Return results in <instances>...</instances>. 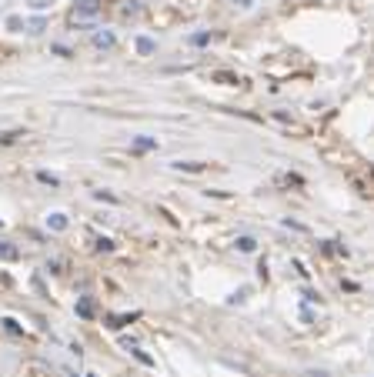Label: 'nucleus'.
Wrapping results in <instances>:
<instances>
[{
    "mask_svg": "<svg viewBox=\"0 0 374 377\" xmlns=\"http://www.w3.org/2000/svg\"><path fill=\"white\" fill-rule=\"evenodd\" d=\"M101 11V4L97 0H81V4H74V11H70V24H87L94 21Z\"/></svg>",
    "mask_w": 374,
    "mask_h": 377,
    "instance_id": "obj_1",
    "label": "nucleus"
},
{
    "mask_svg": "<svg viewBox=\"0 0 374 377\" xmlns=\"http://www.w3.org/2000/svg\"><path fill=\"white\" fill-rule=\"evenodd\" d=\"M114 44H117L114 30H97V34H94V47H97V50H110Z\"/></svg>",
    "mask_w": 374,
    "mask_h": 377,
    "instance_id": "obj_2",
    "label": "nucleus"
},
{
    "mask_svg": "<svg viewBox=\"0 0 374 377\" xmlns=\"http://www.w3.org/2000/svg\"><path fill=\"white\" fill-rule=\"evenodd\" d=\"M23 30H27V34H44L47 21L44 17H30V21H23Z\"/></svg>",
    "mask_w": 374,
    "mask_h": 377,
    "instance_id": "obj_3",
    "label": "nucleus"
},
{
    "mask_svg": "<svg viewBox=\"0 0 374 377\" xmlns=\"http://www.w3.org/2000/svg\"><path fill=\"white\" fill-rule=\"evenodd\" d=\"M47 227H50V231H67V214H50V217H47Z\"/></svg>",
    "mask_w": 374,
    "mask_h": 377,
    "instance_id": "obj_4",
    "label": "nucleus"
},
{
    "mask_svg": "<svg viewBox=\"0 0 374 377\" xmlns=\"http://www.w3.org/2000/svg\"><path fill=\"white\" fill-rule=\"evenodd\" d=\"M174 170H191V174H198V170H204V164H200V161H174Z\"/></svg>",
    "mask_w": 374,
    "mask_h": 377,
    "instance_id": "obj_5",
    "label": "nucleus"
},
{
    "mask_svg": "<svg viewBox=\"0 0 374 377\" xmlns=\"http://www.w3.org/2000/svg\"><path fill=\"white\" fill-rule=\"evenodd\" d=\"M21 254H17V248L13 244H7V240H0V260H17Z\"/></svg>",
    "mask_w": 374,
    "mask_h": 377,
    "instance_id": "obj_6",
    "label": "nucleus"
},
{
    "mask_svg": "<svg viewBox=\"0 0 374 377\" xmlns=\"http://www.w3.org/2000/svg\"><path fill=\"white\" fill-rule=\"evenodd\" d=\"M137 50H140V54H154V50H157V44H154L151 37H137Z\"/></svg>",
    "mask_w": 374,
    "mask_h": 377,
    "instance_id": "obj_7",
    "label": "nucleus"
},
{
    "mask_svg": "<svg viewBox=\"0 0 374 377\" xmlns=\"http://www.w3.org/2000/svg\"><path fill=\"white\" fill-rule=\"evenodd\" d=\"M237 250L251 254V250H257V240H254V237H237Z\"/></svg>",
    "mask_w": 374,
    "mask_h": 377,
    "instance_id": "obj_8",
    "label": "nucleus"
},
{
    "mask_svg": "<svg viewBox=\"0 0 374 377\" xmlns=\"http://www.w3.org/2000/svg\"><path fill=\"white\" fill-rule=\"evenodd\" d=\"M4 327L11 330V334H21V324H17L13 318H4Z\"/></svg>",
    "mask_w": 374,
    "mask_h": 377,
    "instance_id": "obj_9",
    "label": "nucleus"
},
{
    "mask_svg": "<svg viewBox=\"0 0 374 377\" xmlns=\"http://www.w3.org/2000/svg\"><path fill=\"white\" fill-rule=\"evenodd\" d=\"M77 314H81V318H91V304H87V301H81V304H77Z\"/></svg>",
    "mask_w": 374,
    "mask_h": 377,
    "instance_id": "obj_10",
    "label": "nucleus"
},
{
    "mask_svg": "<svg viewBox=\"0 0 374 377\" xmlns=\"http://www.w3.org/2000/svg\"><path fill=\"white\" fill-rule=\"evenodd\" d=\"M214 81H227V83H237V77H234V74H214Z\"/></svg>",
    "mask_w": 374,
    "mask_h": 377,
    "instance_id": "obj_11",
    "label": "nucleus"
},
{
    "mask_svg": "<svg viewBox=\"0 0 374 377\" xmlns=\"http://www.w3.org/2000/svg\"><path fill=\"white\" fill-rule=\"evenodd\" d=\"M234 7H241V11H251V7H254V0H234Z\"/></svg>",
    "mask_w": 374,
    "mask_h": 377,
    "instance_id": "obj_12",
    "label": "nucleus"
},
{
    "mask_svg": "<svg viewBox=\"0 0 374 377\" xmlns=\"http://www.w3.org/2000/svg\"><path fill=\"white\" fill-rule=\"evenodd\" d=\"M137 147H140V151H151L154 141H147V137H137Z\"/></svg>",
    "mask_w": 374,
    "mask_h": 377,
    "instance_id": "obj_13",
    "label": "nucleus"
},
{
    "mask_svg": "<svg viewBox=\"0 0 374 377\" xmlns=\"http://www.w3.org/2000/svg\"><path fill=\"white\" fill-rule=\"evenodd\" d=\"M7 27H11V30H21L23 21H21V17H11V21H7Z\"/></svg>",
    "mask_w": 374,
    "mask_h": 377,
    "instance_id": "obj_14",
    "label": "nucleus"
},
{
    "mask_svg": "<svg viewBox=\"0 0 374 377\" xmlns=\"http://www.w3.org/2000/svg\"><path fill=\"white\" fill-rule=\"evenodd\" d=\"M37 180H44V184H54V187H57V177H50V174H37Z\"/></svg>",
    "mask_w": 374,
    "mask_h": 377,
    "instance_id": "obj_15",
    "label": "nucleus"
}]
</instances>
